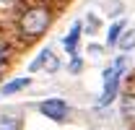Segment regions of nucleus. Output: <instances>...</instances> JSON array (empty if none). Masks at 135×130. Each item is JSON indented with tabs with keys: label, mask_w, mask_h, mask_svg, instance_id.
<instances>
[{
	"label": "nucleus",
	"mask_w": 135,
	"mask_h": 130,
	"mask_svg": "<svg viewBox=\"0 0 135 130\" xmlns=\"http://www.w3.org/2000/svg\"><path fill=\"white\" fill-rule=\"evenodd\" d=\"M39 109H42V114H47V117L55 120V122H62V120L68 117V104L62 101V99H47V101L39 104Z\"/></svg>",
	"instance_id": "3"
},
{
	"label": "nucleus",
	"mask_w": 135,
	"mask_h": 130,
	"mask_svg": "<svg viewBox=\"0 0 135 130\" xmlns=\"http://www.w3.org/2000/svg\"><path fill=\"white\" fill-rule=\"evenodd\" d=\"M122 29H125V24H114V26L109 29V44H117V42H119V34H122Z\"/></svg>",
	"instance_id": "10"
},
{
	"label": "nucleus",
	"mask_w": 135,
	"mask_h": 130,
	"mask_svg": "<svg viewBox=\"0 0 135 130\" xmlns=\"http://www.w3.org/2000/svg\"><path fill=\"white\" fill-rule=\"evenodd\" d=\"M47 26H50V11L47 8H31L21 18V29L26 36H39Z\"/></svg>",
	"instance_id": "1"
},
{
	"label": "nucleus",
	"mask_w": 135,
	"mask_h": 130,
	"mask_svg": "<svg viewBox=\"0 0 135 130\" xmlns=\"http://www.w3.org/2000/svg\"><path fill=\"white\" fill-rule=\"evenodd\" d=\"M0 130H21V120L16 114H0Z\"/></svg>",
	"instance_id": "6"
},
{
	"label": "nucleus",
	"mask_w": 135,
	"mask_h": 130,
	"mask_svg": "<svg viewBox=\"0 0 135 130\" xmlns=\"http://www.w3.org/2000/svg\"><path fill=\"white\" fill-rule=\"evenodd\" d=\"M78 36H81V24H73L70 34L62 39V44H65V49L70 52V57H78Z\"/></svg>",
	"instance_id": "4"
},
{
	"label": "nucleus",
	"mask_w": 135,
	"mask_h": 130,
	"mask_svg": "<svg viewBox=\"0 0 135 130\" xmlns=\"http://www.w3.org/2000/svg\"><path fill=\"white\" fill-rule=\"evenodd\" d=\"M122 70H125V57H117V60L112 63V68H107V70H104V94H101V107H107V104L114 99Z\"/></svg>",
	"instance_id": "2"
},
{
	"label": "nucleus",
	"mask_w": 135,
	"mask_h": 130,
	"mask_svg": "<svg viewBox=\"0 0 135 130\" xmlns=\"http://www.w3.org/2000/svg\"><path fill=\"white\" fill-rule=\"evenodd\" d=\"M29 83H31V78H16V81H11V83H5V86H3V89H0V91H3V94H5V96H8V94H16V91H21V89H26V86H29Z\"/></svg>",
	"instance_id": "5"
},
{
	"label": "nucleus",
	"mask_w": 135,
	"mask_h": 130,
	"mask_svg": "<svg viewBox=\"0 0 135 130\" xmlns=\"http://www.w3.org/2000/svg\"><path fill=\"white\" fill-rule=\"evenodd\" d=\"M42 57H44V65H47V70H50V73H55V70H57V57L52 55L50 49H44V52H42Z\"/></svg>",
	"instance_id": "9"
},
{
	"label": "nucleus",
	"mask_w": 135,
	"mask_h": 130,
	"mask_svg": "<svg viewBox=\"0 0 135 130\" xmlns=\"http://www.w3.org/2000/svg\"><path fill=\"white\" fill-rule=\"evenodd\" d=\"M117 44H119V49H125V52H127V49H133V47H135V29H127V31L119 36Z\"/></svg>",
	"instance_id": "7"
},
{
	"label": "nucleus",
	"mask_w": 135,
	"mask_h": 130,
	"mask_svg": "<svg viewBox=\"0 0 135 130\" xmlns=\"http://www.w3.org/2000/svg\"><path fill=\"white\" fill-rule=\"evenodd\" d=\"M122 112H125V117H130V120L135 122V96H127V99H125Z\"/></svg>",
	"instance_id": "8"
},
{
	"label": "nucleus",
	"mask_w": 135,
	"mask_h": 130,
	"mask_svg": "<svg viewBox=\"0 0 135 130\" xmlns=\"http://www.w3.org/2000/svg\"><path fill=\"white\" fill-rule=\"evenodd\" d=\"M3 60H5V47L0 44V63H3Z\"/></svg>",
	"instance_id": "11"
}]
</instances>
